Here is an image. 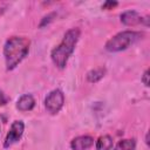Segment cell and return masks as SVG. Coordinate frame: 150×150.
Returning <instances> with one entry per match:
<instances>
[{
  "label": "cell",
  "instance_id": "6da1fadb",
  "mask_svg": "<svg viewBox=\"0 0 150 150\" xmlns=\"http://www.w3.org/2000/svg\"><path fill=\"white\" fill-rule=\"evenodd\" d=\"M29 40L23 36H12L4 46V56L7 70L14 69L28 54Z\"/></svg>",
  "mask_w": 150,
  "mask_h": 150
},
{
  "label": "cell",
  "instance_id": "7a4b0ae2",
  "mask_svg": "<svg viewBox=\"0 0 150 150\" xmlns=\"http://www.w3.org/2000/svg\"><path fill=\"white\" fill-rule=\"evenodd\" d=\"M79 38H80V29L79 28H71L64 34L60 45L56 46L52 50L50 57H52L53 63L57 68L63 69L66 67L69 56L73 54V52L75 49V46L79 41Z\"/></svg>",
  "mask_w": 150,
  "mask_h": 150
},
{
  "label": "cell",
  "instance_id": "3957f363",
  "mask_svg": "<svg viewBox=\"0 0 150 150\" xmlns=\"http://www.w3.org/2000/svg\"><path fill=\"white\" fill-rule=\"evenodd\" d=\"M141 36H142V34L139 32H134V30L121 32L107 41L105 49L111 53L124 50L128 47H130L132 43H135Z\"/></svg>",
  "mask_w": 150,
  "mask_h": 150
},
{
  "label": "cell",
  "instance_id": "277c9868",
  "mask_svg": "<svg viewBox=\"0 0 150 150\" xmlns=\"http://www.w3.org/2000/svg\"><path fill=\"white\" fill-rule=\"evenodd\" d=\"M64 104V95L60 89L50 91L45 98V108L52 115L57 114Z\"/></svg>",
  "mask_w": 150,
  "mask_h": 150
},
{
  "label": "cell",
  "instance_id": "5b68a950",
  "mask_svg": "<svg viewBox=\"0 0 150 150\" xmlns=\"http://www.w3.org/2000/svg\"><path fill=\"white\" fill-rule=\"evenodd\" d=\"M23 130H25V124L22 121H14L9 128V131L5 138V142H4V148H9L12 146L14 143H16L22 134H23Z\"/></svg>",
  "mask_w": 150,
  "mask_h": 150
},
{
  "label": "cell",
  "instance_id": "8992f818",
  "mask_svg": "<svg viewBox=\"0 0 150 150\" xmlns=\"http://www.w3.org/2000/svg\"><path fill=\"white\" fill-rule=\"evenodd\" d=\"M94 144V138L91 136H79L75 137L70 142V148L71 150H88L91 145Z\"/></svg>",
  "mask_w": 150,
  "mask_h": 150
},
{
  "label": "cell",
  "instance_id": "52a82bcc",
  "mask_svg": "<svg viewBox=\"0 0 150 150\" xmlns=\"http://www.w3.org/2000/svg\"><path fill=\"white\" fill-rule=\"evenodd\" d=\"M121 22L125 26H136L143 23V18L136 11H127L121 14Z\"/></svg>",
  "mask_w": 150,
  "mask_h": 150
},
{
  "label": "cell",
  "instance_id": "ba28073f",
  "mask_svg": "<svg viewBox=\"0 0 150 150\" xmlns=\"http://www.w3.org/2000/svg\"><path fill=\"white\" fill-rule=\"evenodd\" d=\"M34 105H35V100L30 94L22 95L16 102V109L20 111H29L34 108Z\"/></svg>",
  "mask_w": 150,
  "mask_h": 150
},
{
  "label": "cell",
  "instance_id": "9c48e42d",
  "mask_svg": "<svg viewBox=\"0 0 150 150\" xmlns=\"http://www.w3.org/2000/svg\"><path fill=\"white\" fill-rule=\"evenodd\" d=\"M112 148V137L109 135H103L96 141L95 150H111Z\"/></svg>",
  "mask_w": 150,
  "mask_h": 150
},
{
  "label": "cell",
  "instance_id": "30bf717a",
  "mask_svg": "<svg viewBox=\"0 0 150 150\" xmlns=\"http://www.w3.org/2000/svg\"><path fill=\"white\" fill-rule=\"evenodd\" d=\"M104 75H105V68H103V67L96 68V69H91L87 74V80L89 82H91V83H96L101 79H103Z\"/></svg>",
  "mask_w": 150,
  "mask_h": 150
},
{
  "label": "cell",
  "instance_id": "8fae6325",
  "mask_svg": "<svg viewBox=\"0 0 150 150\" xmlns=\"http://www.w3.org/2000/svg\"><path fill=\"white\" fill-rule=\"evenodd\" d=\"M135 149H136V139L135 138L122 139L114 148V150H135Z\"/></svg>",
  "mask_w": 150,
  "mask_h": 150
},
{
  "label": "cell",
  "instance_id": "7c38bea8",
  "mask_svg": "<svg viewBox=\"0 0 150 150\" xmlns=\"http://www.w3.org/2000/svg\"><path fill=\"white\" fill-rule=\"evenodd\" d=\"M55 13H49L48 15H46V16H43V19H42V21L40 22V27H43V26H46V25H48L50 21H53V18H55Z\"/></svg>",
  "mask_w": 150,
  "mask_h": 150
},
{
  "label": "cell",
  "instance_id": "4fadbf2b",
  "mask_svg": "<svg viewBox=\"0 0 150 150\" xmlns=\"http://www.w3.org/2000/svg\"><path fill=\"white\" fill-rule=\"evenodd\" d=\"M117 6V2L116 1H105L103 5H102V8L103 9H112L114 7Z\"/></svg>",
  "mask_w": 150,
  "mask_h": 150
},
{
  "label": "cell",
  "instance_id": "5bb4252c",
  "mask_svg": "<svg viewBox=\"0 0 150 150\" xmlns=\"http://www.w3.org/2000/svg\"><path fill=\"white\" fill-rule=\"evenodd\" d=\"M149 69H146L145 71H144V74H143V76H142V82H143V84L145 86V87H149L150 86V82H149Z\"/></svg>",
  "mask_w": 150,
  "mask_h": 150
},
{
  "label": "cell",
  "instance_id": "9a60e30c",
  "mask_svg": "<svg viewBox=\"0 0 150 150\" xmlns=\"http://www.w3.org/2000/svg\"><path fill=\"white\" fill-rule=\"evenodd\" d=\"M7 101H8V97L2 93V90H0V105L6 104V103H7Z\"/></svg>",
  "mask_w": 150,
  "mask_h": 150
},
{
  "label": "cell",
  "instance_id": "2e32d148",
  "mask_svg": "<svg viewBox=\"0 0 150 150\" xmlns=\"http://www.w3.org/2000/svg\"><path fill=\"white\" fill-rule=\"evenodd\" d=\"M145 143L149 145V132H146V136H145Z\"/></svg>",
  "mask_w": 150,
  "mask_h": 150
}]
</instances>
